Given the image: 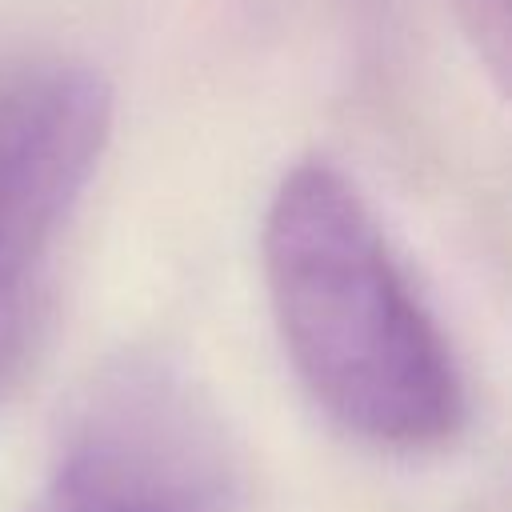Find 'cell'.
I'll list each match as a JSON object with an SVG mask.
<instances>
[{"label": "cell", "instance_id": "1", "mask_svg": "<svg viewBox=\"0 0 512 512\" xmlns=\"http://www.w3.org/2000/svg\"><path fill=\"white\" fill-rule=\"evenodd\" d=\"M260 252L288 360L340 428L396 452L460 432L468 392L452 344L336 164L312 156L280 176Z\"/></svg>", "mask_w": 512, "mask_h": 512}, {"label": "cell", "instance_id": "3", "mask_svg": "<svg viewBox=\"0 0 512 512\" xmlns=\"http://www.w3.org/2000/svg\"><path fill=\"white\" fill-rule=\"evenodd\" d=\"M236 456L200 384L156 352L108 360L76 396L28 512H232Z\"/></svg>", "mask_w": 512, "mask_h": 512}, {"label": "cell", "instance_id": "4", "mask_svg": "<svg viewBox=\"0 0 512 512\" xmlns=\"http://www.w3.org/2000/svg\"><path fill=\"white\" fill-rule=\"evenodd\" d=\"M452 8L456 28L464 32V40L472 44L476 60L492 72L496 88H504L508 80V0H444Z\"/></svg>", "mask_w": 512, "mask_h": 512}, {"label": "cell", "instance_id": "2", "mask_svg": "<svg viewBox=\"0 0 512 512\" xmlns=\"http://www.w3.org/2000/svg\"><path fill=\"white\" fill-rule=\"evenodd\" d=\"M108 132L112 88L100 68L60 52L0 56V396L44 344L56 248Z\"/></svg>", "mask_w": 512, "mask_h": 512}]
</instances>
